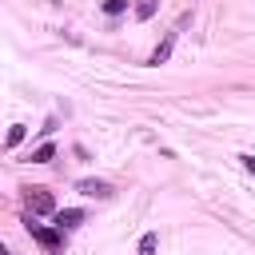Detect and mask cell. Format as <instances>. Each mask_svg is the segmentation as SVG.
I'll return each mask as SVG.
<instances>
[{
    "instance_id": "cell-1",
    "label": "cell",
    "mask_w": 255,
    "mask_h": 255,
    "mask_svg": "<svg viewBox=\"0 0 255 255\" xmlns=\"http://www.w3.org/2000/svg\"><path fill=\"white\" fill-rule=\"evenodd\" d=\"M24 227H28V235L48 251V255H64V239H60V231H52V227H44V223H36L28 211H24Z\"/></svg>"
},
{
    "instance_id": "cell-2",
    "label": "cell",
    "mask_w": 255,
    "mask_h": 255,
    "mask_svg": "<svg viewBox=\"0 0 255 255\" xmlns=\"http://www.w3.org/2000/svg\"><path fill=\"white\" fill-rule=\"evenodd\" d=\"M20 191H24L28 215H52V211H56V199H52L48 187H20Z\"/></svg>"
},
{
    "instance_id": "cell-3",
    "label": "cell",
    "mask_w": 255,
    "mask_h": 255,
    "mask_svg": "<svg viewBox=\"0 0 255 255\" xmlns=\"http://www.w3.org/2000/svg\"><path fill=\"white\" fill-rule=\"evenodd\" d=\"M52 223H56V231H72V227H80V223H84V207H64V211H52Z\"/></svg>"
},
{
    "instance_id": "cell-4",
    "label": "cell",
    "mask_w": 255,
    "mask_h": 255,
    "mask_svg": "<svg viewBox=\"0 0 255 255\" xmlns=\"http://www.w3.org/2000/svg\"><path fill=\"white\" fill-rule=\"evenodd\" d=\"M175 36H179V28H171V32L155 44V52L147 56V64H155V68H159V64H167V60H171V48H175Z\"/></svg>"
},
{
    "instance_id": "cell-5",
    "label": "cell",
    "mask_w": 255,
    "mask_h": 255,
    "mask_svg": "<svg viewBox=\"0 0 255 255\" xmlns=\"http://www.w3.org/2000/svg\"><path fill=\"white\" fill-rule=\"evenodd\" d=\"M76 191H84V195H92V199H112V195H116L112 183H104V179H80Z\"/></svg>"
},
{
    "instance_id": "cell-6",
    "label": "cell",
    "mask_w": 255,
    "mask_h": 255,
    "mask_svg": "<svg viewBox=\"0 0 255 255\" xmlns=\"http://www.w3.org/2000/svg\"><path fill=\"white\" fill-rule=\"evenodd\" d=\"M52 155H56V147H52V143H40V147L32 151V163H52Z\"/></svg>"
},
{
    "instance_id": "cell-7",
    "label": "cell",
    "mask_w": 255,
    "mask_h": 255,
    "mask_svg": "<svg viewBox=\"0 0 255 255\" xmlns=\"http://www.w3.org/2000/svg\"><path fill=\"white\" fill-rule=\"evenodd\" d=\"M155 16V0H139L135 4V20H151Z\"/></svg>"
},
{
    "instance_id": "cell-8",
    "label": "cell",
    "mask_w": 255,
    "mask_h": 255,
    "mask_svg": "<svg viewBox=\"0 0 255 255\" xmlns=\"http://www.w3.org/2000/svg\"><path fill=\"white\" fill-rule=\"evenodd\" d=\"M24 135H28V128H24V124H12V128H8V139H4V143H8V147H16V143H20Z\"/></svg>"
},
{
    "instance_id": "cell-9",
    "label": "cell",
    "mask_w": 255,
    "mask_h": 255,
    "mask_svg": "<svg viewBox=\"0 0 255 255\" xmlns=\"http://www.w3.org/2000/svg\"><path fill=\"white\" fill-rule=\"evenodd\" d=\"M155 243H159V235H155V231H147V235L139 239V255H155Z\"/></svg>"
},
{
    "instance_id": "cell-10",
    "label": "cell",
    "mask_w": 255,
    "mask_h": 255,
    "mask_svg": "<svg viewBox=\"0 0 255 255\" xmlns=\"http://www.w3.org/2000/svg\"><path fill=\"white\" fill-rule=\"evenodd\" d=\"M128 8V0H104V16H120Z\"/></svg>"
},
{
    "instance_id": "cell-11",
    "label": "cell",
    "mask_w": 255,
    "mask_h": 255,
    "mask_svg": "<svg viewBox=\"0 0 255 255\" xmlns=\"http://www.w3.org/2000/svg\"><path fill=\"white\" fill-rule=\"evenodd\" d=\"M239 159H243V167H247V171H255V155H239Z\"/></svg>"
},
{
    "instance_id": "cell-12",
    "label": "cell",
    "mask_w": 255,
    "mask_h": 255,
    "mask_svg": "<svg viewBox=\"0 0 255 255\" xmlns=\"http://www.w3.org/2000/svg\"><path fill=\"white\" fill-rule=\"evenodd\" d=\"M0 255H8V247H4V243H0Z\"/></svg>"
}]
</instances>
